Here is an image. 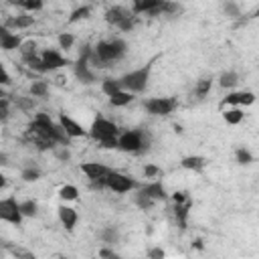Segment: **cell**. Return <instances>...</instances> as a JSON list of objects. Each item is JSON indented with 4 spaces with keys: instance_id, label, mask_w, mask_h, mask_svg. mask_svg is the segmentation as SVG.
<instances>
[{
    "instance_id": "1",
    "label": "cell",
    "mask_w": 259,
    "mask_h": 259,
    "mask_svg": "<svg viewBox=\"0 0 259 259\" xmlns=\"http://www.w3.org/2000/svg\"><path fill=\"white\" fill-rule=\"evenodd\" d=\"M125 55V42L121 38H113V40H99L89 55V63L95 67H107L109 63L121 59Z\"/></svg>"
},
{
    "instance_id": "2",
    "label": "cell",
    "mask_w": 259,
    "mask_h": 259,
    "mask_svg": "<svg viewBox=\"0 0 259 259\" xmlns=\"http://www.w3.org/2000/svg\"><path fill=\"white\" fill-rule=\"evenodd\" d=\"M150 73H152V63H146L125 75H121L117 81L121 85L123 91H130V93H142L150 81Z\"/></svg>"
},
{
    "instance_id": "3",
    "label": "cell",
    "mask_w": 259,
    "mask_h": 259,
    "mask_svg": "<svg viewBox=\"0 0 259 259\" xmlns=\"http://www.w3.org/2000/svg\"><path fill=\"white\" fill-rule=\"evenodd\" d=\"M117 148L132 154H142L150 148V136L144 130H127L117 136Z\"/></svg>"
},
{
    "instance_id": "4",
    "label": "cell",
    "mask_w": 259,
    "mask_h": 259,
    "mask_svg": "<svg viewBox=\"0 0 259 259\" xmlns=\"http://www.w3.org/2000/svg\"><path fill=\"white\" fill-rule=\"evenodd\" d=\"M93 140H97L99 144H103V142H107V140H115L117 136H119V127L113 123V121H109V119H105V117H95L93 119V123H91V127H89V132H87Z\"/></svg>"
},
{
    "instance_id": "5",
    "label": "cell",
    "mask_w": 259,
    "mask_h": 259,
    "mask_svg": "<svg viewBox=\"0 0 259 259\" xmlns=\"http://www.w3.org/2000/svg\"><path fill=\"white\" fill-rule=\"evenodd\" d=\"M103 186L109 188V190H113V192H117V194H125V192H130V190H134V188H140V184L136 182V178L125 176V174L115 172V170H111V172L105 176Z\"/></svg>"
},
{
    "instance_id": "6",
    "label": "cell",
    "mask_w": 259,
    "mask_h": 259,
    "mask_svg": "<svg viewBox=\"0 0 259 259\" xmlns=\"http://www.w3.org/2000/svg\"><path fill=\"white\" fill-rule=\"evenodd\" d=\"M144 107L150 115H170L178 107V99L174 97H152L144 101Z\"/></svg>"
},
{
    "instance_id": "7",
    "label": "cell",
    "mask_w": 259,
    "mask_h": 259,
    "mask_svg": "<svg viewBox=\"0 0 259 259\" xmlns=\"http://www.w3.org/2000/svg\"><path fill=\"white\" fill-rule=\"evenodd\" d=\"M89 55H91V47H89V45H83V51H81V55H79V61L75 63V77H77L81 83H85V85L95 83V75H93V71L89 69Z\"/></svg>"
},
{
    "instance_id": "8",
    "label": "cell",
    "mask_w": 259,
    "mask_h": 259,
    "mask_svg": "<svg viewBox=\"0 0 259 259\" xmlns=\"http://www.w3.org/2000/svg\"><path fill=\"white\" fill-rule=\"evenodd\" d=\"M0 221H6L10 225H20L22 223V214H20V206L16 202L14 196H8V198H2L0 200Z\"/></svg>"
},
{
    "instance_id": "9",
    "label": "cell",
    "mask_w": 259,
    "mask_h": 259,
    "mask_svg": "<svg viewBox=\"0 0 259 259\" xmlns=\"http://www.w3.org/2000/svg\"><path fill=\"white\" fill-rule=\"evenodd\" d=\"M81 172L91 180V186L101 188L103 186V180L111 172V168H107V166H103L99 162H85V164H81Z\"/></svg>"
},
{
    "instance_id": "10",
    "label": "cell",
    "mask_w": 259,
    "mask_h": 259,
    "mask_svg": "<svg viewBox=\"0 0 259 259\" xmlns=\"http://www.w3.org/2000/svg\"><path fill=\"white\" fill-rule=\"evenodd\" d=\"M132 14H146V16L164 14V0H136L132 4Z\"/></svg>"
},
{
    "instance_id": "11",
    "label": "cell",
    "mask_w": 259,
    "mask_h": 259,
    "mask_svg": "<svg viewBox=\"0 0 259 259\" xmlns=\"http://www.w3.org/2000/svg\"><path fill=\"white\" fill-rule=\"evenodd\" d=\"M40 61L47 71H57V69H63L65 65H69V59L63 57L57 49H45L40 53Z\"/></svg>"
},
{
    "instance_id": "12",
    "label": "cell",
    "mask_w": 259,
    "mask_h": 259,
    "mask_svg": "<svg viewBox=\"0 0 259 259\" xmlns=\"http://www.w3.org/2000/svg\"><path fill=\"white\" fill-rule=\"evenodd\" d=\"M59 125H61V130L65 132L67 138H85V136H87V130H85L79 121H75L73 117H69V115H65V113L59 115Z\"/></svg>"
},
{
    "instance_id": "13",
    "label": "cell",
    "mask_w": 259,
    "mask_h": 259,
    "mask_svg": "<svg viewBox=\"0 0 259 259\" xmlns=\"http://www.w3.org/2000/svg\"><path fill=\"white\" fill-rule=\"evenodd\" d=\"M138 192H140V194H144V196H148V198H150V200H154V202H156V200H166V198H168V192H166L164 184H162V182H158V180L144 184Z\"/></svg>"
},
{
    "instance_id": "14",
    "label": "cell",
    "mask_w": 259,
    "mask_h": 259,
    "mask_svg": "<svg viewBox=\"0 0 259 259\" xmlns=\"http://www.w3.org/2000/svg\"><path fill=\"white\" fill-rule=\"evenodd\" d=\"M255 103V93L253 91H235V93H229L225 99H223V105H253Z\"/></svg>"
},
{
    "instance_id": "15",
    "label": "cell",
    "mask_w": 259,
    "mask_h": 259,
    "mask_svg": "<svg viewBox=\"0 0 259 259\" xmlns=\"http://www.w3.org/2000/svg\"><path fill=\"white\" fill-rule=\"evenodd\" d=\"M57 212H59V221H61V225L69 231V233H73L75 231V225H77V210L75 208H71V206H65V204H61L59 208H57Z\"/></svg>"
},
{
    "instance_id": "16",
    "label": "cell",
    "mask_w": 259,
    "mask_h": 259,
    "mask_svg": "<svg viewBox=\"0 0 259 259\" xmlns=\"http://www.w3.org/2000/svg\"><path fill=\"white\" fill-rule=\"evenodd\" d=\"M22 45V38L14 32H10L8 28H2L0 30V49L2 51H14V49H20Z\"/></svg>"
},
{
    "instance_id": "17",
    "label": "cell",
    "mask_w": 259,
    "mask_h": 259,
    "mask_svg": "<svg viewBox=\"0 0 259 259\" xmlns=\"http://www.w3.org/2000/svg\"><path fill=\"white\" fill-rule=\"evenodd\" d=\"M130 14H132V12L125 10L123 6H111V8H107V12H105V22L117 26V24H119L125 16H130Z\"/></svg>"
},
{
    "instance_id": "18",
    "label": "cell",
    "mask_w": 259,
    "mask_h": 259,
    "mask_svg": "<svg viewBox=\"0 0 259 259\" xmlns=\"http://www.w3.org/2000/svg\"><path fill=\"white\" fill-rule=\"evenodd\" d=\"M34 24V18L30 14H18V16H10L4 24V28H28Z\"/></svg>"
},
{
    "instance_id": "19",
    "label": "cell",
    "mask_w": 259,
    "mask_h": 259,
    "mask_svg": "<svg viewBox=\"0 0 259 259\" xmlns=\"http://www.w3.org/2000/svg\"><path fill=\"white\" fill-rule=\"evenodd\" d=\"M180 166L184 168V170H194V172H200L204 166H206V158L204 156H184L182 160H180Z\"/></svg>"
},
{
    "instance_id": "20",
    "label": "cell",
    "mask_w": 259,
    "mask_h": 259,
    "mask_svg": "<svg viewBox=\"0 0 259 259\" xmlns=\"http://www.w3.org/2000/svg\"><path fill=\"white\" fill-rule=\"evenodd\" d=\"M190 206H192V200H186V202H182V204H174V217H176L178 227H180L182 231L186 229V219H188Z\"/></svg>"
},
{
    "instance_id": "21",
    "label": "cell",
    "mask_w": 259,
    "mask_h": 259,
    "mask_svg": "<svg viewBox=\"0 0 259 259\" xmlns=\"http://www.w3.org/2000/svg\"><path fill=\"white\" fill-rule=\"evenodd\" d=\"M132 101H134V93L123 91V89H119L117 93H113V95L109 97V103H111L113 107H123V105H130Z\"/></svg>"
},
{
    "instance_id": "22",
    "label": "cell",
    "mask_w": 259,
    "mask_h": 259,
    "mask_svg": "<svg viewBox=\"0 0 259 259\" xmlns=\"http://www.w3.org/2000/svg\"><path fill=\"white\" fill-rule=\"evenodd\" d=\"M99 239H101L103 243H107V247H109V245L117 243V239H119V231H117L115 227H103V229L99 231Z\"/></svg>"
},
{
    "instance_id": "23",
    "label": "cell",
    "mask_w": 259,
    "mask_h": 259,
    "mask_svg": "<svg viewBox=\"0 0 259 259\" xmlns=\"http://www.w3.org/2000/svg\"><path fill=\"white\" fill-rule=\"evenodd\" d=\"M237 81H239V75H237L235 71H225V73L219 77V85H221L223 89H233V87L237 85Z\"/></svg>"
},
{
    "instance_id": "24",
    "label": "cell",
    "mask_w": 259,
    "mask_h": 259,
    "mask_svg": "<svg viewBox=\"0 0 259 259\" xmlns=\"http://www.w3.org/2000/svg\"><path fill=\"white\" fill-rule=\"evenodd\" d=\"M243 109L241 107H231V109H227L225 113H223V117H225V121L227 123H231V125H237V123H241L243 121Z\"/></svg>"
},
{
    "instance_id": "25",
    "label": "cell",
    "mask_w": 259,
    "mask_h": 259,
    "mask_svg": "<svg viewBox=\"0 0 259 259\" xmlns=\"http://www.w3.org/2000/svg\"><path fill=\"white\" fill-rule=\"evenodd\" d=\"M59 196L63 200H77L79 198V188L75 184H63L59 188Z\"/></svg>"
},
{
    "instance_id": "26",
    "label": "cell",
    "mask_w": 259,
    "mask_h": 259,
    "mask_svg": "<svg viewBox=\"0 0 259 259\" xmlns=\"http://www.w3.org/2000/svg\"><path fill=\"white\" fill-rule=\"evenodd\" d=\"M89 14H91V6H87V4H85V6H77V8L71 12V16H69V24L89 18Z\"/></svg>"
},
{
    "instance_id": "27",
    "label": "cell",
    "mask_w": 259,
    "mask_h": 259,
    "mask_svg": "<svg viewBox=\"0 0 259 259\" xmlns=\"http://www.w3.org/2000/svg\"><path fill=\"white\" fill-rule=\"evenodd\" d=\"M121 89V85H119V81L117 79H111V77H107V79H103L101 81V91L107 95V97H111L113 93H117Z\"/></svg>"
},
{
    "instance_id": "28",
    "label": "cell",
    "mask_w": 259,
    "mask_h": 259,
    "mask_svg": "<svg viewBox=\"0 0 259 259\" xmlns=\"http://www.w3.org/2000/svg\"><path fill=\"white\" fill-rule=\"evenodd\" d=\"M210 87H212V81L210 79H200L198 83H196V87H194V95L198 97V99H204L206 95H208V91H210Z\"/></svg>"
},
{
    "instance_id": "29",
    "label": "cell",
    "mask_w": 259,
    "mask_h": 259,
    "mask_svg": "<svg viewBox=\"0 0 259 259\" xmlns=\"http://www.w3.org/2000/svg\"><path fill=\"white\" fill-rule=\"evenodd\" d=\"M18 206H20V214H22V219L24 217H34L36 214V210H38V204H36V200H24V202H18Z\"/></svg>"
},
{
    "instance_id": "30",
    "label": "cell",
    "mask_w": 259,
    "mask_h": 259,
    "mask_svg": "<svg viewBox=\"0 0 259 259\" xmlns=\"http://www.w3.org/2000/svg\"><path fill=\"white\" fill-rule=\"evenodd\" d=\"M24 61H26V65H28L32 71H36V73H47V69H45V65H42V61H40L38 55H28V57H24Z\"/></svg>"
},
{
    "instance_id": "31",
    "label": "cell",
    "mask_w": 259,
    "mask_h": 259,
    "mask_svg": "<svg viewBox=\"0 0 259 259\" xmlns=\"http://www.w3.org/2000/svg\"><path fill=\"white\" fill-rule=\"evenodd\" d=\"M47 93H49L47 81H32V85H30V95L32 97H45Z\"/></svg>"
},
{
    "instance_id": "32",
    "label": "cell",
    "mask_w": 259,
    "mask_h": 259,
    "mask_svg": "<svg viewBox=\"0 0 259 259\" xmlns=\"http://www.w3.org/2000/svg\"><path fill=\"white\" fill-rule=\"evenodd\" d=\"M235 158H237V164H241V166H249L253 162V154L247 148H239L235 152Z\"/></svg>"
},
{
    "instance_id": "33",
    "label": "cell",
    "mask_w": 259,
    "mask_h": 259,
    "mask_svg": "<svg viewBox=\"0 0 259 259\" xmlns=\"http://www.w3.org/2000/svg\"><path fill=\"white\" fill-rule=\"evenodd\" d=\"M20 178H22L24 182H36V180L40 178V170H38V168H32V166H28V168H24V170H22Z\"/></svg>"
},
{
    "instance_id": "34",
    "label": "cell",
    "mask_w": 259,
    "mask_h": 259,
    "mask_svg": "<svg viewBox=\"0 0 259 259\" xmlns=\"http://www.w3.org/2000/svg\"><path fill=\"white\" fill-rule=\"evenodd\" d=\"M18 6L26 12H36V10H42V2L40 0H24V2H18Z\"/></svg>"
},
{
    "instance_id": "35",
    "label": "cell",
    "mask_w": 259,
    "mask_h": 259,
    "mask_svg": "<svg viewBox=\"0 0 259 259\" xmlns=\"http://www.w3.org/2000/svg\"><path fill=\"white\" fill-rule=\"evenodd\" d=\"M57 40H59V47H61V49H65V51H69V49L75 45V36H73V34H69V32H61Z\"/></svg>"
},
{
    "instance_id": "36",
    "label": "cell",
    "mask_w": 259,
    "mask_h": 259,
    "mask_svg": "<svg viewBox=\"0 0 259 259\" xmlns=\"http://www.w3.org/2000/svg\"><path fill=\"white\" fill-rule=\"evenodd\" d=\"M134 26H136V16H132V14H130V16H125V18L117 24V28H119V30H123V32L134 30Z\"/></svg>"
},
{
    "instance_id": "37",
    "label": "cell",
    "mask_w": 259,
    "mask_h": 259,
    "mask_svg": "<svg viewBox=\"0 0 259 259\" xmlns=\"http://www.w3.org/2000/svg\"><path fill=\"white\" fill-rule=\"evenodd\" d=\"M10 117V101L6 97H0V121H6Z\"/></svg>"
},
{
    "instance_id": "38",
    "label": "cell",
    "mask_w": 259,
    "mask_h": 259,
    "mask_svg": "<svg viewBox=\"0 0 259 259\" xmlns=\"http://www.w3.org/2000/svg\"><path fill=\"white\" fill-rule=\"evenodd\" d=\"M223 10L227 12V16H233V18L235 16H241V10H239V6L235 2H225L223 4Z\"/></svg>"
},
{
    "instance_id": "39",
    "label": "cell",
    "mask_w": 259,
    "mask_h": 259,
    "mask_svg": "<svg viewBox=\"0 0 259 259\" xmlns=\"http://www.w3.org/2000/svg\"><path fill=\"white\" fill-rule=\"evenodd\" d=\"M10 253L16 257V259H36V255H32L30 251H24V249H14V247H8Z\"/></svg>"
},
{
    "instance_id": "40",
    "label": "cell",
    "mask_w": 259,
    "mask_h": 259,
    "mask_svg": "<svg viewBox=\"0 0 259 259\" xmlns=\"http://www.w3.org/2000/svg\"><path fill=\"white\" fill-rule=\"evenodd\" d=\"M162 174V170L158 168V166H154V164H146L144 166V176L146 178H156V176H160Z\"/></svg>"
},
{
    "instance_id": "41",
    "label": "cell",
    "mask_w": 259,
    "mask_h": 259,
    "mask_svg": "<svg viewBox=\"0 0 259 259\" xmlns=\"http://www.w3.org/2000/svg\"><path fill=\"white\" fill-rule=\"evenodd\" d=\"M136 204H138L142 210H146V208H150V206L154 204V200H150L148 196H144V194L138 192V194H136Z\"/></svg>"
},
{
    "instance_id": "42",
    "label": "cell",
    "mask_w": 259,
    "mask_h": 259,
    "mask_svg": "<svg viewBox=\"0 0 259 259\" xmlns=\"http://www.w3.org/2000/svg\"><path fill=\"white\" fill-rule=\"evenodd\" d=\"M99 259H121L111 247H101L99 249Z\"/></svg>"
},
{
    "instance_id": "43",
    "label": "cell",
    "mask_w": 259,
    "mask_h": 259,
    "mask_svg": "<svg viewBox=\"0 0 259 259\" xmlns=\"http://www.w3.org/2000/svg\"><path fill=\"white\" fill-rule=\"evenodd\" d=\"M172 200H174V204H182V202L190 200V196H188L186 190H176V192L172 194Z\"/></svg>"
},
{
    "instance_id": "44",
    "label": "cell",
    "mask_w": 259,
    "mask_h": 259,
    "mask_svg": "<svg viewBox=\"0 0 259 259\" xmlns=\"http://www.w3.org/2000/svg\"><path fill=\"white\" fill-rule=\"evenodd\" d=\"M12 83V79H10V75H8V71L4 69V65L0 63V87H8Z\"/></svg>"
},
{
    "instance_id": "45",
    "label": "cell",
    "mask_w": 259,
    "mask_h": 259,
    "mask_svg": "<svg viewBox=\"0 0 259 259\" xmlns=\"http://www.w3.org/2000/svg\"><path fill=\"white\" fill-rule=\"evenodd\" d=\"M164 257H166V253L162 247H152L148 251V259H164Z\"/></svg>"
},
{
    "instance_id": "46",
    "label": "cell",
    "mask_w": 259,
    "mask_h": 259,
    "mask_svg": "<svg viewBox=\"0 0 259 259\" xmlns=\"http://www.w3.org/2000/svg\"><path fill=\"white\" fill-rule=\"evenodd\" d=\"M176 12H180V6L176 2H166L164 0V14H176Z\"/></svg>"
},
{
    "instance_id": "47",
    "label": "cell",
    "mask_w": 259,
    "mask_h": 259,
    "mask_svg": "<svg viewBox=\"0 0 259 259\" xmlns=\"http://www.w3.org/2000/svg\"><path fill=\"white\" fill-rule=\"evenodd\" d=\"M57 158H59V160H69V158H71V152H69L67 148L57 150Z\"/></svg>"
},
{
    "instance_id": "48",
    "label": "cell",
    "mask_w": 259,
    "mask_h": 259,
    "mask_svg": "<svg viewBox=\"0 0 259 259\" xmlns=\"http://www.w3.org/2000/svg\"><path fill=\"white\" fill-rule=\"evenodd\" d=\"M101 148H107V150L117 148V138H115V140H107V142H103V144H101Z\"/></svg>"
},
{
    "instance_id": "49",
    "label": "cell",
    "mask_w": 259,
    "mask_h": 259,
    "mask_svg": "<svg viewBox=\"0 0 259 259\" xmlns=\"http://www.w3.org/2000/svg\"><path fill=\"white\" fill-rule=\"evenodd\" d=\"M8 164V156L4 152H0V166H6Z\"/></svg>"
},
{
    "instance_id": "50",
    "label": "cell",
    "mask_w": 259,
    "mask_h": 259,
    "mask_svg": "<svg viewBox=\"0 0 259 259\" xmlns=\"http://www.w3.org/2000/svg\"><path fill=\"white\" fill-rule=\"evenodd\" d=\"M192 245H194L196 249H204V245H202V239H196V241H194Z\"/></svg>"
},
{
    "instance_id": "51",
    "label": "cell",
    "mask_w": 259,
    "mask_h": 259,
    "mask_svg": "<svg viewBox=\"0 0 259 259\" xmlns=\"http://www.w3.org/2000/svg\"><path fill=\"white\" fill-rule=\"evenodd\" d=\"M4 186H6V176L0 172V188H4Z\"/></svg>"
},
{
    "instance_id": "52",
    "label": "cell",
    "mask_w": 259,
    "mask_h": 259,
    "mask_svg": "<svg viewBox=\"0 0 259 259\" xmlns=\"http://www.w3.org/2000/svg\"><path fill=\"white\" fill-rule=\"evenodd\" d=\"M174 132H176V134H182V127L176 123V125H174Z\"/></svg>"
},
{
    "instance_id": "53",
    "label": "cell",
    "mask_w": 259,
    "mask_h": 259,
    "mask_svg": "<svg viewBox=\"0 0 259 259\" xmlns=\"http://www.w3.org/2000/svg\"><path fill=\"white\" fill-rule=\"evenodd\" d=\"M0 97H6V91H4V87H0Z\"/></svg>"
},
{
    "instance_id": "54",
    "label": "cell",
    "mask_w": 259,
    "mask_h": 259,
    "mask_svg": "<svg viewBox=\"0 0 259 259\" xmlns=\"http://www.w3.org/2000/svg\"><path fill=\"white\" fill-rule=\"evenodd\" d=\"M55 259H69V257H63V255H61V257H55Z\"/></svg>"
},
{
    "instance_id": "55",
    "label": "cell",
    "mask_w": 259,
    "mask_h": 259,
    "mask_svg": "<svg viewBox=\"0 0 259 259\" xmlns=\"http://www.w3.org/2000/svg\"><path fill=\"white\" fill-rule=\"evenodd\" d=\"M2 28H4V24H2V22H0V30H2Z\"/></svg>"
}]
</instances>
